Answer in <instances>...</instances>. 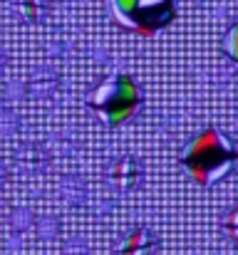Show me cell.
<instances>
[{"mask_svg": "<svg viewBox=\"0 0 238 255\" xmlns=\"http://www.w3.org/2000/svg\"><path fill=\"white\" fill-rule=\"evenodd\" d=\"M181 164L191 173V178L201 186H211L226 178L238 164L236 146L229 136L214 127L199 131L181 151Z\"/></svg>", "mask_w": 238, "mask_h": 255, "instance_id": "1", "label": "cell"}, {"mask_svg": "<svg viewBox=\"0 0 238 255\" xmlns=\"http://www.w3.org/2000/svg\"><path fill=\"white\" fill-rule=\"evenodd\" d=\"M109 5L124 27L144 37L157 35L176 17L174 0H109Z\"/></svg>", "mask_w": 238, "mask_h": 255, "instance_id": "2", "label": "cell"}, {"mask_svg": "<svg viewBox=\"0 0 238 255\" xmlns=\"http://www.w3.org/2000/svg\"><path fill=\"white\" fill-rule=\"evenodd\" d=\"M142 104V92L137 82L127 75H112L92 94V107L104 114L109 124L127 122Z\"/></svg>", "mask_w": 238, "mask_h": 255, "instance_id": "3", "label": "cell"}, {"mask_svg": "<svg viewBox=\"0 0 238 255\" xmlns=\"http://www.w3.org/2000/svg\"><path fill=\"white\" fill-rule=\"evenodd\" d=\"M154 246V236L147 228H134L122 246V255H152Z\"/></svg>", "mask_w": 238, "mask_h": 255, "instance_id": "4", "label": "cell"}, {"mask_svg": "<svg viewBox=\"0 0 238 255\" xmlns=\"http://www.w3.org/2000/svg\"><path fill=\"white\" fill-rule=\"evenodd\" d=\"M224 52L238 65V20L229 27V32H226V37H224Z\"/></svg>", "mask_w": 238, "mask_h": 255, "instance_id": "5", "label": "cell"}, {"mask_svg": "<svg viewBox=\"0 0 238 255\" xmlns=\"http://www.w3.org/2000/svg\"><path fill=\"white\" fill-rule=\"evenodd\" d=\"M224 228H226V233L238 243V206L226 213V218H224Z\"/></svg>", "mask_w": 238, "mask_h": 255, "instance_id": "6", "label": "cell"}]
</instances>
